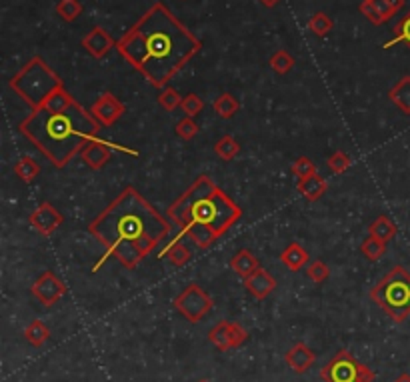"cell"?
<instances>
[{"instance_id":"obj_37","label":"cell","mask_w":410,"mask_h":382,"mask_svg":"<svg viewBox=\"0 0 410 382\" xmlns=\"http://www.w3.org/2000/svg\"><path fill=\"white\" fill-rule=\"evenodd\" d=\"M292 175L299 176V180L308 178V176H315L316 164L308 159V157H300V159L294 160V164H292Z\"/></svg>"},{"instance_id":"obj_24","label":"cell","mask_w":410,"mask_h":382,"mask_svg":"<svg viewBox=\"0 0 410 382\" xmlns=\"http://www.w3.org/2000/svg\"><path fill=\"white\" fill-rule=\"evenodd\" d=\"M370 237L382 240V242H388L396 237V224L388 216H379L370 224Z\"/></svg>"},{"instance_id":"obj_6","label":"cell","mask_w":410,"mask_h":382,"mask_svg":"<svg viewBox=\"0 0 410 382\" xmlns=\"http://www.w3.org/2000/svg\"><path fill=\"white\" fill-rule=\"evenodd\" d=\"M370 299L395 322L407 320L410 315V272L395 266L370 290Z\"/></svg>"},{"instance_id":"obj_41","label":"cell","mask_w":410,"mask_h":382,"mask_svg":"<svg viewBox=\"0 0 410 382\" xmlns=\"http://www.w3.org/2000/svg\"><path fill=\"white\" fill-rule=\"evenodd\" d=\"M260 2H262V4H265L267 8H272V6H276V4H278L281 0H260Z\"/></svg>"},{"instance_id":"obj_20","label":"cell","mask_w":410,"mask_h":382,"mask_svg":"<svg viewBox=\"0 0 410 382\" xmlns=\"http://www.w3.org/2000/svg\"><path fill=\"white\" fill-rule=\"evenodd\" d=\"M388 98L393 100L396 109L404 114H410V77H402V79L396 82L395 86L391 88L388 93Z\"/></svg>"},{"instance_id":"obj_19","label":"cell","mask_w":410,"mask_h":382,"mask_svg":"<svg viewBox=\"0 0 410 382\" xmlns=\"http://www.w3.org/2000/svg\"><path fill=\"white\" fill-rule=\"evenodd\" d=\"M308 253H306V248L299 244V242H290L286 248L283 250V255H281V260H283V264L288 269V271H300V269H304V264L308 262Z\"/></svg>"},{"instance_id":"obj_39","label":"cell","mask_w":410,"mask_h":382,"mask_svg":"<svg viewBox=\"0 0 410 382\" xmlns=\"http://www.w3.org/2000/svg\"><path fill=\"white\" fill-rule=\"evenodd\" d=\"M246 340H249V333H246V328H242V326L237 324V322H230V344H232V351L240 349Z\"/></svg>"},{"instance_id":"obj_8","label":"cell","mask_w":410,"mask_h":382,"mask_svg":"<svg viewBox=\"0 0 410 382\" xmlns=\"http://www.w3.org/2000/svg\"><path fill=\"white\" fill-rule=\"evenodd\" d=\"M361 367L363 363H358L350 352L340 351L320 370V379L324 382H358Z\"/></svg>"},{"instance_id":"obj_16","label":"cell","mask_w":410,"mask_h":382,"mask_svg":"<svg viewBox=\"0 0 410 382\" xmlns=\"http://www.w3.org/2000/svg\"><path fill=\"white\" fill-rule=\"evenodd\" d=\"M361 13L366 16L372 24H384L396 15V10L386 2V0H363L361 2Z\"/></svg>"},{"instance_id":"obj_23","label":"cell","mask_w":410,"mask_h":382,"mask_svg":"<svg viewBox=\"0 0 410 382\" xmlns=\"http://www.w3.org/2000/svg\"><path fill=\"white\" fill-rule=\"evenodd\" d=\"M162 256H168L174 266L180 269V266H184L190 260V250L180 242V240H178V242L173 240L166 248H162V250L158 253V258H162Z\"/></svg>"},{"instance_id":"obj_10","label":"cell","mask_w":410,"mask_h":382,"mask_svg":"<svg viewBox=\"0 0 410 382\" xmlns=\"http://www.w3.org/2000/svg\"><path fill=\"white\" fill-rule=\"evenodd\" d=\"M112 148H116V150H120V152H128V154H136V152L130 150V148H125V146H118V144H111L107 143V141L95 138V141H90V143L80 150V159L84 160L90 168L100 170V168H104L107 162L111 160Z\"/></svg>"},{"instance_id":"obj_38","label":"cell","mask_w":410,"mask_h":382,"mask_svg":"<svg viewBox=\"0 0 410 382\" xmlns=\"http://www.w3.org/2000/svg\"><path fill=\"white\" fill-rule=\"evenodd\" d=\"M350 162L352 160H350L347 152L336 150L331 159H329V168H331V173H334V175H342V173H347L348 168H350Z\"/></svg>"},{"instance_id":"obj_28","label":"cell","mask_w":410,"mask_h":382,"mask_svg":"<svg viewBox=\"0 0 410 382\" xmlns=\"http://www.w3.org/2000/svg\"><path fill=\"white\" fill-rule=\"evenodd\" d=\"M361 253H363V256L366 260L377 262V260H380V258L384 256V253H386V242H382V240L374 239V237L368 234V239L361 244Z\"/></svg>"},{"instance_id":"obj_1","label":"cell","mask_w":410,"mask_h":382,"mask_svg":"<svg viewBox=\"0 0 410 382\" xmlns=\"http://www.w3.org/2000/svg\"><path fill=\"white\" fill-rule=\"evenodd\" d=\"M200 48L203 42L162 2L152 4L116 42L120 56L157 88L168 86Z\"/></svg>"},{"instance_id":"obj_9","label":"cell","mask_w":410,"mask_h":382,"mask_svg":"<svg viewBox=\"0 0 410 382\" xmlns=\"http://www.w3.org/2000/svg\"><path fill=\"white\" fill-rule=\"evenodd\" d=\"M31 292L32 296H34L40 304L52 306V304L58 303L64 294H66V285H64L63 280H61L54 272L47 271L42 272V274L32 282Z\"/></svg>"},{"instance_id":"obj_32","label":"cell","mask_w":410,"mask_h":382,"mask_svg":"<svg viewBox=\"0 0 410 382\" xmlns=\"http://www.w3.org/2000/svg\"><path fill=\"white\" fill-rule=\"evenodd\" d=\"M400 42H404V45L410 48V10L409 15L404 16V18L396 24L395 36H393V40H388V42L384 45V48L395 47V45H400Z\"/></svg>"},{"instance_id":"obj_29","label":"cell","mask_w":410,"mask_h":382,"mask_svg":"<svg viewBox=\"0 0 410 382\" xmlns=\"http://www.w3.org/2000/svg\"><path fill=\"white\" fill-rule=\"evenodd\" d=\"M270 68L276 72V74H286V72H290L292 68H294V56L292 54H288L286 50H276L272 56H270Z\"/></svg>"},{"instance_id":"obj_35","label":"cell","mask_w":410,"mask_h":382,"mask_svg":"<svg viewBox=\"0 0 410 382\" xmlns=\"http://www.w3.org/2000/svg\"><path fill=\"white\" fill-rule=\"evenodd\" d=\"M306 274H308V278H310V280H315L316 285H322V282H326V280L331 278V269H329V264H326V262H322V260H315V262H310V264H308Z\"/></svg>"},{"instance_id":"obj_40","label":"cell","mask_w":410,"mask_h":382,"mask_svg":"<svg viewBox=\"0 0 410 382\" xmlns=\"http://www.w3.org/2000/svg\"><path fill=\"white\" fill-rule=\"evenodd\" d=\"M386 2H388V4H391L393 8H395L396 13H398V10H400V8L404 6V0H386Z\"/></svg>"},{"instance_id":"obj_27","label":"cell","mask_w":410,"mask_h":382,"mask_svg":"<svg viewBox=\"0 0 410 382\" xmlns=\"http://www.w3.org/2000/svg\"><path fill=\"white\" fill-rule=\"evenodd\" d=\"M214 152H216V157L222 160H232L237 159V154L240 152V144L235 136H230V134H226V136H222L219 143L214 144Z\"/></svg>"},{"instance_id":"obj_42","label":"cell","mask_w":410,"mask_h":382,"mask_svg":"<svg viewBox=\"0 0 410 382\" xmlns=\"http://www.w3.org/2000/svg\"><path fill=\"white\" fill-rule=\"evenodd\" d=\"M395 382H410V374H400V376H396V381Z\"/></svg>"},{"instance_id":"obj_36","label":"cell","mask_w":410,"mask_h":382,"mask_svg":"<svg viewBox=\"0 0 410 382\" xmlns=\"http://www.w3.org/2000/svg\"><path fill=\"white\" fill-rule=\"evenodd\" d=\"M180 109L182 112L190 116V118H194V116H198L203 109H205V102H203V98L198 95H194V93H190L182 98V104H180Z\"/></svg>"},{"instance_id":"obj_15","label":"cell","mask_w":410,"mask_h":382,"mask_svg":"<svg viewBox=\"0 0 410 382\" xmlns=\"http://www.w3.org/2000/svg\"><path fill=\"white\" fill-rule=\"evenodd\" d=\"M284 363L288 365V368H292L297 374H304L316 363V354L304 342H297L292 349H288V352L284 354Z\"/></svg>"},{"instance_id":"obj_17","label":"cell","mask_w":410,"mask_h":382,"mask_svg":"<svg viewBox=\"0 0 410 382\" xmlns=\"http://www.w3.org/2000/svg\"><path fill=\"white\" fill-rule=\"evenodd\" d=\"M230 269L244 280L246 276H251L254 271L260 269V260L249 248H242V250H238L237 255L230 258Z\"/></svg>"},{"instance_id":"obj_4","label":"cell","mask_w":410,"mask_h":382,"mask_svg":"<svg viewBox=\"0 0 410 382\" xmlns=\"http://www.w3.org/2000/svg\"><path fill=\"white\" fill-rule=\"evenodd\" d=\"M18 130L31 141L54 166L63 168L72 157L80 154V150L98 138L100 122L93 116V112L84 111V106L77 100L64 111H32L20 125Z\"/></svg>"},{"instance_id":"obj_26","label":"cell","mask_w":410,"mask_h":382,"mask_svg":"<svg viewBox=\"0 0 410 382\" xmlns=\"http://www.w3.org/2000/svg\"><path fill=\"white\" fill-rule=\"evenodd\" d=\"M15 175L22 180V182H32L36 176L40 175V166L38 162L31 157H22L16 160L15 164Z\"/></svg>"},{"instance_id":"obj_21","label":"cell","mask_w":410,"mask_h":382,"mask_svg":"<svg viewBox=\"0 0 410 382\" xmlns=\"http://www.w3.org/2000/svg\"><path fill=\"white\" fill-rule=\"evenodd\" d=\"M208 340H210L221 352L232 351V344H230V322H228V320L219 322V324L208 333Z\"/></svg>"},{"instance_id":"obj_43","label":"cell","mask_w":410,"mask_h":382,"mask_svg":"<svg viewBox=\"0 0 410 382\" xmlns=\"http://www.w3.org/2000/svg\"><path fill=\"white\" fill-rule=\"evenodd\" d=\"M198 382H210V381H198Z\"/></svg>"},{"instance_id":"obj_33","label":"cell","mask_w":410,"mask_h":382,"mask_svg":"<svg viewBox=\"0 0 410 382\" xmlns=\"http://www.w3.org/2000/svg\"><path fill=\"white\" fill-rule=\"evenodd\" d=\"M198 125L194 122V118H190V116H184L182 120H178L176 122V127H174V134L178 136V138H182V141H192L196 134H198Z\"/></svg>"},{"instance_id":"obj_30","label":"cell","mask_w":410,"mask_h":382,"mask_svg":"<svg viewBox=\"0 0 410 382\" xmlns=\"http://www.w3.org/2000/svg\"><path fill=\"white\" fill-rule=\"evenodd\" d=\"M158 104H160L164 111L173 112L176 111V109H180L182 96L178 95V90L173 88V86H164V88L160 90V95H158Z\"/></svg>"},{"instance_id":"obj_12","label":"cell","mask_w":410,"mask_h":382,"mask_svg":"<svg viewBox=\"0 0 410 382\" xmlns=\"http://www.w3.org/2000/svg\"><path fill=\"white\" fill-rule=\"evenodd\" d=\"M29 223L32 224L34 230H38L40 234H52L61 224H63V214L52 207L50 202H42L40 207L36 208L29 216Z\"/></svg>"},{"instance_id":"obj_2","label":"cell","mask_w":410,"mask_h":382,"mask_svg":"<svg viewBox=\"0 0 410 382\" xmlns=\"http://www.w3.org/2000/svg\"><path fill=\"white\" fill-rule=\"evenodd\" d=\"M88 232L104 244V256L93 266L96 272L109 258L136 269L171 232V223L141 192L128 186L88 226Z\"/></svg>"},{"instance_id":"obj_13","label":"cell","mask_w":410,"mask_h":382,"mask_svg":"<svg viewBox=\"0 0 410 382\" xmlns=\"http://www.w3.org/2000/svg\"><path fill=\"white\" fill-rule=\"evenodd\" d=\"M114 47H116V42L112 40L111 34L100 26L93 29L82 38V48H86V52L95 58H104Z\"/></svg>"},{"instance_id":"obj_11","label":"cell","mask_w":410,"mask_h":382,"mask_svg":"<svg viewBox=\"0 0 410 382\" xmlns=\"http://www.w3.org/2000/svg\"><path fill=\"white\" fill-rule=\"evenodd\" d=\"M90 112H93V116H95L96 120L100 122V127H112L114 122L120 120V116L127 112V109H125V104L116 96L111 95V93H104L93 104Z\"/></svg>"},{"instance_id":"obj_31","label":"cell","mask_w":410,"mask_h":382,"mask_svg":"<svg viewBox=\"0 0 410 382\" xmlns=\"http://www.w3.org/2000/svg\"><path fill=\"white\" fill-rule=\"evenodd\" d=\"M56 13L63 18L64 22H74L82 13V4L79 0H58L56 4Z\"/></svg>"},{"instance_id":"obj_3","label":"cell","mask_w":410,"mask_h":382,"mask_svg":"<svg viewBox=\"0 0 410 382\" xmlns=\"http://www.w3.org/2000/svg\"><path fill=\"white\" fill-rule=\"evenodd\" d=\"M168 216L180 228L176 239L189 237L198 248H208L240 221L242 210L210 176L200 175L171 205Z\"/></svg>"},{"instance_id":"obj_25","label":"cell","mask_w":410,"mask_h":382,"mask_svg":"<svg viewBox=\"0 0 410 382\" xmlns=\"http://www.w3.org/2000/svg\"><path fill=\"white\" fill-rule=\"evenodd\" d=\"M212 109H214V112H216L221 118L228 120V118H232V116L237 114L238 109H240V104H238V100L230 95V93H224V95H221L214 100Z\"/></svg>"},{"instance_id":"obj_7","label":"cell","mask_w":410,"mask_h":382,"mask_svg":"<svg viewBox=\"0 0 410 382\" xmlns=\"http://www.w3.org/2000/svg\"><path fill=\"white\" fill-rule=\"evenodd\" d=\"M174 308L184 317V319L192 322V324H196V322H200V320L205 319L206 315L212 310V306H214V301L206 294L203 288L198 287V285H189V287L184 288L176 299H174Z\"/></svg>"},{"instance_id":"obj_18","label":"cell","mask_w":410,"mask_h":382,"mask_svg":"<svg viewBox=\"0 0 410 382\" xmlns=\"http://www.w3.org/2000/svg\"><path fill=\"white\" fill-rule=\"evenodd\" d=\"M299 192L302 198H306L308 202H315V200H318L324 192H326V189H329V182L322 178L320 175H315V176H308V178H302V180H299Z\"/></svg>"},{"instance_id":"obj_14","label":"cell","mask_w":410,"mask_h":382,"mask_svg":"<svg viewBox=\"0 0 410 382\" xmlns=\"http://www.w3.org/2000/svg\"><path fill=\"white\" fill-rule=\"evenodd\" d=\"M244 288L253 294L256 301H265L270 292L276 288V278L265 269L254 271L251 276L244 278Z\"/></svg>"},{"instance_id":"obj_22","label":"cell","mask_w":410,"mask_h":382,"mask_svg":"<svg viewBox=\"0 0 410 382\" xmlns=\"http://www.w3.org/2000/svg\"><path fill=\"white\" fill-rule=\"evenodd\" d=\"M24 338H26V342L32 344L34 349H40L48 338H50V328H48L42 320H32L31 324L26 326V331H24Z\"/></svg>"},{"instance_id":"obj_34","label":"cell","mask_w":410,"mask_h":382,"mask_svg":"<svg viewBox=\"0 0 410 382\" xmlns=\"http://www.w3.org/2000/svg\"><path fill=\"white\" fill-rule=\"evenodd\" d=\"M332 20L331 16L324 15V13H316L310 20H308V29L310 32H315L316 36H326L329 32L332 31Z\"/></svg>"},{"instance_id":"obj_5","label":"cell","mask_w":410,"mask_h":382,"mask_svg":"<svg viewBox=\"0 0 410 382\" xmlns=\"http://www.w3.org/2000/svg\"><path fill=\"white\" fill-rule=\"evenodd\" d=\"M63 86V80L58 79V74L40 56H34L31 63L10 80V88L31 106L32 111L42 109L48 98Z\"/></svg>"}]
</instances>
